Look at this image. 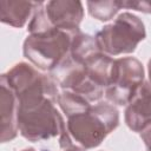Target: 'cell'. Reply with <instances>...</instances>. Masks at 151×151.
Returning <instances> with one entry per match:
<instances>
[{"instance_id": "cell-7", "label": "cell", "mask_w": 151, "mask_h": 151, "mask_svg": "<svg viewBox=\"0 0 151 151\" xmlns=\"http://www.w3.org/2000/svg\"><path fill=\"white\" fill-rule=\"evenodd\" d=\"M124 119L127 127L138 133L151 127V84L149 81H144L137 94L126 105Z\"/></svg>"}, {"instance_id": "cell-2", "label": "cell", "mask_w": 151, "mask_h": 151, "mask_svg": "<svg viewBox=\"0 0 151 151\" xmlns=\"http://www.w3.org/2000/svg\"><path fill=\"white\" fill-rule=\"evenodd\" d=\"M119 112L111 103L98 101L87 110L67 117L66 127L74 145L85 150L99 146L118 127Z\"/></svg>"}, {"instance_id": "cell-9", "label": "cell", "mask_w": 151, "mask_h": 151, "mask_svg": "<svg viewBox=\"0 0 151 151\" xmlns=\"http://www.w3.org/2000/svg\"><path fill=\"white\" fill-rule=\"evenodd\" d=\"M44 1H21V0H1L0 20L2 24L15 28H21L33 17L34 12Z\"/></svg>"}, {"instance_id": "cell-12", "label": "cell", "mask_w": 151, "mask_h": 151, "mask_svg": "<svg viewBox=\"0 0 151 151\" xmlns=\"http://www.w3.org/2000/svg\"><path fill=\"white\" fill-rule=\"evenodd\" d=\"M122 7L151 14V0H125L122 1Z\"/></svg>"}, {"instance_id": "cell-3", "label": "cell", "mask_w": 151, "mask_h": 151, "mask_svg": "<svg viewBox=\"0 0 151 151\" xmlns=\"http://www.w3.org/2000/svg\"><path fill=\"white\" fill-rule=\"evenodd\" d=\"M76 33L58 28L29 33L22 45L24 57L38 70L51 73L70 55Z\"/></svg>"}, {"instance_id": "cell-8", "label": "cell", "mask_w": 151, "mask_h": 151, "mask_svg": "<svg viewBox=\"0 0 151 151\" xmlns=\"http://www.w3.org/2000/svg\"><path fill=\"white\" fill-rule=\"evenodd\" d=\"M1 101V143L13 140L18 133V99L9 86L0 79Z\"/></svg>"}, {"instance_id": "cell-10", "label": "cell", "mask_w": 151, "mask_h": 151, "mask_svg": "<svg viewBox=\"0 0 151 151\" xmlns=\"http://www.w3.org/2000/svg\"><path fill=\"white\" fill-rule=\"evenodd\" d=\"M57 104L59 105L61 111L65 113L66 118L76 113L83 112L92 105L84 97L77 93H73L71 91H65V90L59 92L58 98H57Z\"/></svg>"}, {"instance_id": "cell-15", "label": "cell", "mask_w": 151, "mask_h": 151, "mask_svg": "<svg viewBox=\"0 0 151 151\" xmlns=\"http://www.w3.org/2000/svg\"><path fill=\"white\" fill-rule=\"evenodd\" d=\"M147 73H149V83L151 84V58L147 63Z\"/></svg>"}, {"instance_id": "cell-6", "label": "cell", "mask_w": 151, "mask_h": 151, "mask_svg": "<svg viewBox=\"0 0 151 151\" xmlns=\"http://www.w3.org/2000/svg\"><path fill=\"white\" fill-rule=\"evenodd\" d=\"M143 64L134 57H124L113 60L110 83L105 90V98L112 105L126 106L144 84Z\"/></svg>"}, {"instance_id": "cell-4", "label": "cell", "mask_w": 151, "mask_h": 151, "mask_svg": "<svg viewBox=\"0 0 151 151\" xmlns=\"http://www.w3.org/2000/svg\"><path fill=\"white\" fill-rule=\"evenodd\" d=\"M96 38L105 54L116 57L133 53L139 42L146 38V31L143 21L137 15L123 12L112 24L98 31Z\"/></svg>"}, {"instance_id": "cell-1", "label": "cell", "mask_w": 151, "mask_h": 151, "mask_svg": "<svg viewBox=\"0 0 151 151\" xmlns=\"http://www.w3.org/2000/svg\"><path fill=\"white\" fill-rule=\"evenodd\" d=\"M18 99L19 133L28 142H42L58 137L60 149L74 146L66 123L55 103L59 87L51 74L39 72L27 63H18L1 74Z\"/></svg>"}, {"instance_id": "cell-14", "label": "cell", "mask_w": 151, "mask_h": 151, "mask_svg": "<svg viewBox=\"0 0 151 151\" xmlns=\"http://www.w3.org/2000/svg\"><path fill=\"white\" fill-rule=\"evenodd\" d=\"M63 151H85V149L74 145V146H72V147H70V149H65V150H63Z\"/></svg>"}, {"instance_id": "cell-16", "label": "cell", "mask_w": 151, "mask_h": 151, "mask_svg": "<svg viewBox=\"0 0 151 151\" xmlns=\"http://www.w3.org/2000/svg\"><path fill=\"white\" fill-rule=\"evenodd\" d=\"M21 151H38V150H35L34 147H26V149H24Z\"/></svg>"}, {"instance_id": "cell-13", "label": "cell", "mask_w": 151, "mask_h": 151, "mask_svg": "<svg viewBox=\"0 0 151 151\" xmlns=\"http://www.w3.org/2000/svg\"><path fill=\"white\" fill-rule=\"evenodd\" d=\"M139 136H140V138L143 139V142L145 144L146 151H151V127H147L144 131H142L139 133Z\"/></svg>"}, {"instance_id": "cell-11", "label": "cell", "mask_w": 151, "mask_h": 151, "mask_svg": "<svg viewBox=\"0 0 151 151\" xmlns=\"http://www.w3.org/2000/svg\"><path fill=\"white\" fill-rule=\"evenodd\" d=\"M87 11L90 15L99 21L111 20L122 9L120 0H100V1H87Z\"/></svg>"}, {"instance_id": "cell-5", "label": "cell", "mask_w": 151, "mask_h": 151, "mask_svg": "<svg viewBox=\"0 0 151 151\" xmlns=\"http://www.w3.org/2000/svg\"><path fill=\"white\" fill-rule=\"evenodd\" d=\"M84 18V6L79 0H51L34 12L28 22L29 33L41 32L48 28H58L71 33L79 32Z\"/></svg>"}]
</instances>
